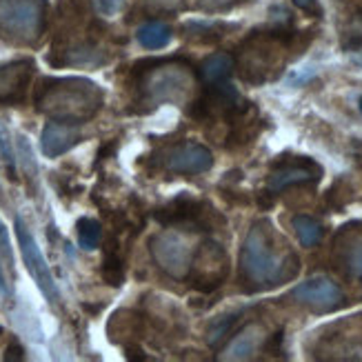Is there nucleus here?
I'll use <instances>...</instances> for the list:
<instances>
[{
  "mask_svg": "<svg viewBox=\"0 0 362 362\" xmlns=\"http://www.w3.org/2000/svg\"><path fill=\"white\" fill-rule=\"evenodd\" d=\"M194 87V74L189 67L178 65V62H167L151 69L143 83H140V91L151 105L171 103V105H182L189 98V91Z\"/></svg>",
  "mask_w": 362,
  "mask_h": 362,
  "instance_id": "4",
  "label": "nucleus"
},
{
  "mask_svg": "<svg viewBox=\"0 0 362 362\" xmlns=\"http://www.w3.org/2000/svg\"><path fill=\"white\" fill-rule=\"evenodd\" d=\"M0 153H3L5 165L9 167L11 178H16V156H13V147H11L9 132L5 129V124H3V122H0Z\"/></svg>",
  "mask_w": 362,
  "mask_h": 362,
  "instance_id": "21",
  "label": "nucleus"
},
{
  "mask_svg": "<svg viewBox=\"0 0 362 362\" xmlns=\"http://www.w3.org/2000/svg\"><path fill=\"white\" fill-rule=\"evenodd\" d=\"M227 274H229V260L225 249L214 240H207L196 249L187 280L192 282L194 289L202 293H211L223 285Z\"/></svg>",
  "mask_w": 362,
  "mask_h": 362,
  "instance_id": "6",
  "label": "nucleus"
},
{
  "mask_svg": "<svg viewBox=\"0 0 362 362\" xmlns=\"http://www.w3.org/2000/svg\"><path fill=\"white\" fill-rule=\"evenodd\" d=\"M316 78V69L313 67H305V69H296L287 76V85L289 87H303L307 85L309 81H313Z\"/></svg>",
  "mask_w": 362,
  "mask_h": 362,
  "instance_id": "22",
  "label": "nucleus"
},
{
  "mask_svg": "<svg viewBox=\"0 0 362 362\" xmlns=\"http://www.w3.org/2000/svg\"><path fill=\"white\" fill-rule=\"evenodd\" d=\"M163 163L169 171H174V174L196 176V174H204V171H209L214 167V156L207 147L185 143L178 147H171L165 153Z\"/></svg>",
  "mask_w": 362,
  "mask_h": 362,
  "instance_id": "9",
  "label": "nucleus"
},
{
  "mask_svg": "<svg viewBox=\"0 0 362 362\" xmlns=\"http://www.w3.org/2000/svg\"><path fill=\"white\" fill-rule=\"evenodd\" d=\"M76 231H78V245H81L85 251H91L100 245L103 238V227L98 220L93 218H81L76 223Z\"/></svg>",
  "mask_w": 362,
  "mask_h": 362,
  "instance_id": "19",
  "label": "nucleus"
},
{
  "mask_svg": "<svg viewBox=\"0 0 362 362\" xmlns=\"http://www.w3.org/2000/svg\"><path fill=\"white\" fill-rule=\"evenodd\" d=\"M291 298L298 305H303L316 313H329V311H336L344 305L342 289L334 280H329L325 276L309 278V280L300 282V285H296L291 289Z\"/></svg>",
  "mask_w": 362,
  "mask_h": 362,
  "instance_id": "8",
  "label": "nucleus"
},
{
  "mask_svg": "<svg viewBox=\"0 0 362 362\" xmlns=\"http://www.w3.org/2000/svg\"><path fill=\"white\" fill-rule=\"evenodd\" d=\"M320 174H322V169L316 163L300 158L298 163H287V165H280L278 169H274L269 174V180H267V189H269L272 194H278L287 187L318 180Z\"/></svg>",
  "mask_w": 362,
  "mask_h": 362,
  "instance_id": "11",
  "label": "nucleus"
},
{
  "mask_svg": "<svg viewBox=\"0 0 362 362\" xmlns=\"http://www.w3.org/2000/svg\"><path fill=\"white\" fill-rule=\"evenodd\" d=\"M103 89L87 78H47L38 87L36 109L52 120L85 122L103 107Z\"/></svg>",
  "mask_w": 362,
  "mask_h": 362,
  "instance_id": "2",
  "label": "nucleus"
},
{
  "mask_svg": "<svg viewBox=\"0 0 362 362\" xmlns=\"http://www.w3.org/2000/svg\"><path fill=\"white\" fill-rule=\"evenodd\" d=\"M103 278L107 285L120 287L124 280V267H122V258L118 256L116 249H107L105 251V260H103V269H100Z\"/></svg>",
  "mask_w": 362,
  "mask_h": 362,
  "instance_id": "20",
  "label": "nucleus"
},
{
  "mask_svg": "<svg viewBox=\"0 0 362 362\" xmlns=\"http://www.w3.org/2000/svg\"><path fill=\"white\" fill-rule=\"evenodd\" d=\"M291 3L303 11H318V0H291Z\"/></svg>",
  "mask_w": 362,
  "mask_h": 362,
  "instance_id": "24",
  "label": "nucleus"
},
{
  "mask_svg": "<svg viewBox=\"0 0 362 362\" xmlns=\"http://www.w3.org/2000/svg\"><path fill=\"white\" fill-rule=\"evenodd\" d=\"M233 74V58L229 54H214L202 62L200 76L207 85H220Z\"/></svg>",
  "mask_w": 362,
  "mask_h": 362,
  "instance_id": "13",
  "label": "nucleus"
},
{
  "mask_svg": "<svg viewBox=\"0 0 362 362\" xmlns=\"http://www.w3.org/2000/svg\"><path fill=\"white\" fill-rule=\"evenodd\" d=\"M360 112H362V96H360Z\"/></svg>",
  "mask_w": 362,
  "mask_h": 362,
  "instance_id": "30",
  "label": "nucleus"
},
{
  "mask_svg": "<svg viewBox=\"0 0 362 362\" xmlns=\"http://www.w3.org/2000/svg\"><path fill=\"white\" fill-rule=\"evenodd\" d=\"M138 325H140V320H138L136 313L122 309V311L114 313L112 322H109V329H107L109 338H112L114 342H120V344L127 342V338L134 340L138 336Z\"/></svg>",
  "mask_w": 362,
  "mask_h": 362,
  "instance_id": "15",
  "label": "nucleus"
},
{
  "mask_svg": "<svg viewBox=\"0 0 362 362\" xmlns=\"http://www.w3.org/2000/svg\"><path fill=\"white\" fill-rule=\"evenodd\" d=\"M240 274L249 289H272L298 274V256L278 247V235L269 223L249 229L240 251Z\"/></svg>",
  "mask_w": 362,
  "mask_h": 362,
  "instance_id": "1",
  "label": "nucleus"
},
{
  "mask_svg": "<svg viewBox=\"0 0 362 362\" xmlns=\"http://www.w3.org/2000/svg\"><path fill=\"white\" fill-rule=\"evenodd\" d=\"M136 38L145 49H163V47H167L171 40V29H169V25H165L160 21H149L138 27Z\"/></svg>",
  "mask_w": 362,
  "mask_h": 362,
  "instance_id": "14",
  "label": "nucleus"
},
{
  "mask_svg": "<svg viewBox=\"0 0 362 362\" xmlns=\"http://www.w3.org/2000/svg\"><path fill=\"white\" fill-rule=\"evenodd\" d=\"M342 267L349 278L362 285V233L354 235L347 247L342 249Z\"/></svg>",
  "mask_w": 362,
  "mask_h": 362,
  "instance_id": "17",
  "label": "nucleus"
},
{
  "mask_svg": "<svg viewBox=\"0 0 362 362\" xmlns=\"http://www.w3.org/2000/svg\"><path fill=\"white\" fill-rule=\"evenodd\" d=\"M0 293H7V285H5V278H3V272H0Z\"/></svg>",
  "mask_w": 362,
  "mask_h": 362,
  "instance_id": "28",
  "label": "nucleus"
},
{
  "mask_svg": "<svg viewBox=\"0 0 362 362\" xmlns=\"http://www.w3.org/2000/svg\"><path fill=\"white\" fill-rule=\"evenodd\" d=\"M147 3H151L153 7L156 5H165V9H176L180 5V0H147Z\"/></svg>",
  "mask_w": 362,
  "mask_h": 362,
  "instance_id": "27",
  "label": "nucleus"
},
{
  "mask_svg": "<svg viewBox=\"0 0 362 362\" xmlns=\"http://www.w3.org/2000/svg\"><path fill=\"white\" fill-rule=\"evenodd\" d=\"M243 316V311H231V313H225V316H218L209 322L207 327V342L209 347H220V342H225L231 334V329L238 322V318Z\"/></svg>",
  "mask_w": 362,
  "mask_h": 362,
  "instance_id": "18",
  "label": "nucleus"
},
{
  "mask_svg": "<svg viewBox=\"0 0 362 362\" xmlns=\"http://www.w3.org/2000/svg\"><path fill=\"white\" fill-rule=\"evenodd\" d=\"M5 360H25V351H23V347L21 344H11V347L7 349V354H5Z\"/></svg>",
  "mask_w": 362,
  "mask_h": 362,
  "instance_id": "25",
  "label": "nucleus"
},
{
  "mask_svg": "<svg viewBox=\"0 0 362 362\" xmlns=\"http://www.w3.org/2000/svg\"><path fill=\"white\" fill-rule=\"evenodd\" d=\"M291 227H293V231L298 235V240H300V245L307 247V249L316 247L322 240V225L318 223L316 218L298 214L291 220Z\"/></svg>",
  "mask_w": 362,
  "mask_h": 362,
  "instance_id": "16",
  "label": "nucleus"
},
{
  "mask_svg": "<svg viewBox=\"0 0 362 362\" xmlns=\"http://www.w3.org/2000/svg\"><path fill=\"white\" fill-rule=\"evenodd\" d=\"M16 238H18V247H21V254H23V260H25L29 276L36 280L38 289L42 291V296L47 298V300H49L52 305H56L60 300V291L56 287V280L52 276V269H49V264H47L36 238L31 235V231L23 223V218H16Z\"/></svg>",
  "mask_w": 362,
  "mask_h": 362,
  "instance_id": "7",
  "label": "nucleus"
},
{
  "mask_svg": "<svg viewBox=\"0 0 362 362\" xmlns=\"http://www.w3.org/2000/svg\"><path fill=\"white\" fill-rule=\"evenodd\" d=\"M81 127L78 122H65V120H49L45 124L40 136V149L47 158H58L67 153L71 147L81 143Z\"/></svg>",
  "mask_w": 362,
  "mask_h": 362,
  "instance_id": "10",
  "label": "nucleus"
},
{
  "mask_svg": "<svg viewBox=\"0 0 362 362\" xmlns=\"http://www.w3.org/2000/svg\"><path fill=\"white\" fill-rule=\"evenodd\" d=\"M231 3L233 0H200V5L207 9H223V7H229Z\"/></svg>",
  "mask_w": 362,
  "mask_h": 362,
  "instance_id": "26",
  "label": "nucleus"
},
{
  "mask_svg": "<svg viewBox=\"0 0 362 362\" xmlns=\"http://www.w3.org/2000/svg\"><path fill=\"white\" fill-rule=\"evenodd\" d=\"M93 5L100 16H114L124 7V0H93Z\"/></svg>",
  "mask_w": 362,
  "mask_h": 362,
  "instance_id": "23",
  "label": "nucleus"
},
{
  "mask_svg": "<svg viewBox=\"0 0 362 362\" xmlns=\"http://www.w3.org/2000/svg\"><path fill=\"white\" fill-rule=\"evenodd\" d=\"M45 23V0H0V34L3 36L18 42H34L40 38Z\"/></svg>",
  "mask_w": 362,
  "mask_h": 362,
  "instance_id": "3",
  "label": "nucleus"
},
{
  "mask_svg": "<svg viewBox=\"0 0 362 362\" xmlns=\"http://www.w3.org/2000/svg\"><path fill=\"white\" fill-rule=\"evenodd\" d=\"M149 251L153 262L174 280H185L189 276V267H192V245L182 233L167 229L156 233L149 240Z\"/></svg>",
  "mask_w": 362,
  "mask_h": 362,
  "instance_id": "5",
  "label": "nucleus"
},
{
  "mask_svg": "<svg viewBox=\"0 0 362 362\" xmlns=\"http://www.w3.org/2000/svg\"><path fill=\"white\" fill-rule=\"evenodd\" d=\"M354 62H356V65H360V67H362V56H354Z\"/></svg>",
  "mask_w": 362,
  "mask_h": 362,
  "instance_id": "29",
  "label": "nucleus"
},
{
  "mask_svg": "<svg viewBox=\"0 0 362 362\" xmlns=\"http://www.w3.org/2000/svg\"><path fill=\"white\" fill-rule=\"evenodd\" d=\"M260 327L256 325H247L243 332L235 336L229 347L223 351V360H249L254 358V354L258 351V344H260Z\"/></svg>",
  "mask_w": 362,
  "mask_h": 362,
  "instance_id": "12",
  "label": "nucleus"
}]
</instances>
